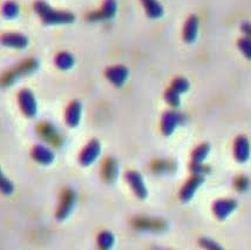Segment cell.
I'll use <instances>...</instances> for the list:
<instances>
[{
    "instance_id": "cell-12",
    "label": "cell",
    "mask_w": 251,
    "mask_h": 250,
    "mask_svg": "<svg viewBox=\"0 0 251 250\" xmlns=\"http://www.w3.org/2000/svg\"><path fill=\"white\" fill-rule=\"evenodd\" d=\"M75 193L73 190L67 189L62 195V200H61V204L59 207L58 213H56V217L59 220H64L70 215L71 210L73 209L74 203H75Z\"/></svg>"
},
{
    "instance_id": "cell-2",
    "label": "cell",
    "mask_w": 251,
    "mask_h": 250,
    "mask_svg": "<svg viewBox=\"0 0 251 250\" xmlns=\"http://www.w3.org/2000/svg\"><path fill=\"white\" fill-rule=\"evenodd\" d=\"M19 100V106L22 108L24 114L27 118H34L38 112L37 100H35L34 95L29 89H23L18 97Z\"/></svg>"
},
{
    "instance_id": "cell-10",
    "label": "cell",
    "mask_w": 251,
    "mask_h": 250,
    "mask_svg": "<svg viewBox=\"0 0 251 250\" xmlns=\"http://www.w3.org/2000/svg\"><path fill=\"white\" fill-rule=\"evenodd\" d=\"M234 155L238 162L243 163L249 160L250 156V144L246 136H238L235 140Z\"/></svg>"
},
{
    "instance_id": "cell-6",
    "label": "cell",
    "mask_w": 251,
    "mask_h": 250,
    "mask_svg": "<svg viewBox=\"0 0 251 250\" xmlns=\"http://www.w3.org/2000/svg\"><path fill=\"white\" fill-rule=\"evenodd\" d=\"M128 75H129V71L126 66L122 65H116V66H112L107 68L106 71V76L113 85L116 87H121L122 85L126 82Z\"/></svg>"
},
{
    "instance_id": "cell-28",
    "label": "cell",
    "mask_w": 251,
    "mask_h": 250,
    "mask_svg": "<svg viewBox=\"0 0 251 250\" xmlns=\"http://www.w3.org/2000/svg\"><path fill=\"white\" fill-rule=\"evenodd\" d=\"M249 187V181L247 177H240L236 181V188L240 190H246Z\"/></svg>"
},
{
    "instance_id": "cell-24",
    "label": "cell",
    "mask_w": 251,
    "mask_h": 250,
    "mask_svg": "<svg viewBox=\"0 0 251 250\" xmlns=\"http://www.w3.org/2000/svg\"><path fill=\"white\" fill-rule=\"evenodd\" d=\"M113 243H114V237L108 231H104V233L99 236V246L101 247V249L109 250L110 247L113 246Z\"/></svg>"
},
{
    "instance_id": "cell-14",
    "label": "cell",
    "mask_w": 251,
    "mask_h": 250,
    "mask_svg": "<svg viewBox=\"0 0 251 250\" xmlns=\"http://www.w3.org/2000/svg\"><path fill=\"white\" fill-rule=\"evenodd\" d=\"M82 114V106L79 101H73L66 111V124L74 128L80 124Z\"/></svg>"
},
{
    "instance_id": "cell-9",
    "label": "cell",
    "mask_w": 251,
    "mask_h": 250,
    "mask_svg": "<svg viewBox=\"0 0 251 250\" xmlns=\"http://www.w3.org/2000/svg\"><path fill=\"white\" fill-rule=\"evenodd\" d=\"M203 182H204V176H201V175H194V176L184 184L183 188L181 189V200L183 202L190 201L191 199L194 198V195H195L196 190L200 188V186H201Z\"/></svg>"
},
{
    "instance_id": "cell-21",
    "label": "cell",
    "mask_w": 251,
    "mask_h": 250,
    "mask_svg": "<svg viewBox=\"0 0 251 250\" xmlns=\"http://www.w3.org/2000/svg\"><path fill=\"white\" fill-rule=\"evenodd\" d=\"M180 95H181L180 93H177L175 89H173L172 87H170L168 91L166 92V94H164V99H166L167 102H168V105L176 108V107L180 106V103H181Z\"/></svg>"
},
{
    "instance_id": "cell-18",
    "label": "cell",
    "mask_w": 251,
    "mask_h": 250,
    "mask_svg": "<svg viewBox=\"0 0 251 250\" xmlns=\"http://www.w3.org/2000/svg\"><path fill=\"white\" fill-rule=\"evenodd\" d=\"M102 173H103L104 180L106 181H108V182H113V181H115V178L118 177L119 167L114 159H108L103 163Z\"/></svg>"
},
{
    "instance_id": "cell-8",
    "label": "cell",
    "mask_w": 251,
    "mask_h": 250,
    "mask_svg": "<svg viewBox=\"0 0 251 250\" xmlns=\"http://www.w3.org/2000/svg\"><path fill=\"white\" fill-rule=\"evenodd\" d=\"M237 208V202L232 199H222V200L216 201L213 206V210L216 217L220 220L226 219L230 214Z\"/></svg>"
},
{
    "instance_id": "cell-29",
    "label": "cell",
    "mask_w": 251,
    "mask_h": 250,
    "mask_svg": "<svg viewBox=\"0 0 251 250\" xmlns=\"http://www.w3.org/2000/svg\"><path fill=\"white\" fill-rule=\"evenodd\" d=\"M241 29L244 35L248 38H251V23L250 22H243L241 25Z\"/></svg>"
},
{
    "instance_id": "cell-23",
    "label": "cell",
    "mask_w": 251,
    "mask_h": 250,
    "mask_svg": "<svg viewBox=\"0 0 251 250\" xmlns=\"http://www.w3.org/2000/svg\"><path fill=\"white\" fill-rule=\"evenodd\" d=\"M190 83L186 78H176L174 79V81L172 83V88L175 89L177 93L183 94L189 89Z\"/></svg>"
},
{
    "instance_id": "cell-17",
    "label": "cell",
    "mask_w": 251,
    "mask_h": 250,
    "mask_svg": "<svg viewBox=\"0 0 251 250\" xmlns=\"http://www.w3.org/2000/svg\"><path fill=\"white\" fill-rule=\"evenodd\" d=\"M55 66L59 68V70L67 71L71 70L72 67L74 66V62H75V59L74 56L68 52H60L55 55L54 59Z\"/></svg>"
},
{
    "instance_id": "cell-16",
    "label": "cell",
    "mask_w": 251,
    "mask_h": 250,
    "mask_svg": "<svg viewBox=\"0 0 251 250\" xmlns=\"http://www.w3.org/2000/svg\"><path fill=\"white\" fill-rule=\"evenodd\" d=\"M146 13L151 19H158L163 16V6L158 2V0H141Z\"/></svg>"
},
{
    "instance_id": "cell-4",
    "label": "cell",
    "mask_w": 251,
    "mask_h": 250,
    "mask_svg": "<svg viewBox=\"0 0 251 250\" xmlns=\"http://www.w3.org/2000/svg\"><path fill=\"white\" fill-rule=\"evenodd\" d=\"M101 153V145L98 140H92L89 144L83 148L81 154H80L79 161L83 167L91 166L95 162Z\"/></svg>"
},
{
    "instance_id": "cell-1",
    "label": "cell",
    "mask_w": 251,
    "mask_h": 250,
    "mask_svg": "<svg viewBox=\"0 0 251 250\" xmlns=\"http://www.w3.org/2000/svg\"><path fill=\"white\" fill-rule=\"evenodd\" d=\"M33 7H34L35 13L40 17V19L46 25H66V24L74 23L75 20L73 13L67 11L54 10L44 0H37Z\"/></svg>"
},
{
    "instance_id": "cell-25",
    "label": "cell",
    "mask_w": 251,
    "mask_h": 250,
    "mask_svg": "<svg viewBox=\"0 0 251 250\" xmlns=\"http://www.w3.org/2000/svg\"><path fill=\"white\" fill-rule=\"evenodd\" d=\"M202 247H204L207 250H224L220 245H217L216 242H214L213 240L210 239H202L200 241Z\"/></svg>"
},
{
    "instance_id": "cell-3",
    "label": "cell",
    "mask_w": 251,
    "mask_h": 250,
    "mask_svg": "<svg viewBox=\"0 0 251 250\" xmlns=\"http://www.w3.org/2000/svg\"><path fill=\"white\" fill-rule=\"evenodd\" d=\"M118 12V2L116 0H104L100 11L91 12L87 16L89 22H101V20H109L115 17Z\"/></svg>"
},
{
    "instance_id": "cell-7",
    "label": "cell",
    "mask_w": 251,
    "mask_h": 250,
    "mask_svg": "<svg viewBox=\"0 0 251 250\" xmlns=\"http://www.w3.org/2000/svg\"><path fill=\"white\" fill-rule=\"evenodd\" d=\"M180 123L181 115L178 114L177 112H166L162 117V121H161V129H162V133L166 136L172 135Z\"/></svg>"
},
{
    "instance_id": "cell-13",
    "label": "cell",
    "mask_w": 251,
    "mask_h": 250,
    "mask_svg": "<svg viewBox=\"0 0 251 250\" xmlns=\"http://www.w3.org/2000/svg\"><path fill=\"white\" fill-rule=\"evenodd\" d=\"M200 19L196 16H190L184 24L183 28V40L187 44H193L199 35Z\"/></svg>"
},
{
    "instance_id": "cell-5",
    "label": "cell",
    "mask_w": 251,
    "mask_h": 250,
    "mask_svg": "<svg viewBox=\"0 0 251 250\" xmlns=\"http://www.w3.org/2000/svg\"><path fill=\"white\" fill-rule=\"evenodd\" d=\"M126 178H127L128 183L130 184L131 189L134 190L136 196H139L140 199L147 198L148 190L146 188L145 182H143L142 175L139 172L135 171H129L126 174Z\"/></svg>"
},
{
    "instance_id": "cell-27",
    "label": "cell",
    "mask_w": 251,
    "mask_h": 250,
    "mask_svg": "<svg viewBox=\"0 0 251 250\" xmlns=\"http://www.w3.org/2000/svg\"><path fill=\"white\" fill-rule=\"evenodd\" d=\"M1 192L6 195L11 194V193L13 192V184H12L10 180H7V178L4 176L1 177Z\"/></svg>"
},
{
    "instance_id": "cell-26",
    "label": "cell",
    "mask_w": 251,
    "mask_h": 250,
    "mask_svg": "<svg viewBox=\"0 0 251 250\" xmlns=\"http://www.w3.org/2000/svg\"><path fill=\"white\" fill-rule=\"evenodd\" d=\"M191 172L194 173V175H201V176H204L205 173L208 172V168L203 166V163H193V165H191Z\"/></svg>"
},
{
    "instance_id": "cell-11",
    "label": "cell",
    "mask_w": 251,
    "mask_h": 250,
    "mask_svg": "<svg viewBox=\"0 0 251 250\" xmlns=\"http://www.w3.org/2000/svg\"><path fill=\"white\" fill-rule=\"evenodd\" d=\"M1 44L11 49L24 50L28 46V39L22 33H6L2 35Z\"/></svg>"
},
{
    "instance_id": "cell-15",
    "label": "cell",
    "mask_w": 251,
    "mask_h": 250,
    "mask_svg": "<svg viewBox=\"0 0 251 250\" xmlns=\"http://www.w3.org/2000/svg\"><path fill=\"white\" fill-rule=\"evenodd\" d=\"M32 156L35 161L41 163V165H50L54 161V153L50 150L49 147L38 145L33 148Z\"/></svg>"
},
{
    "instance_id": "cell-20",
    "label": "cell",
    "mask_w": 251,
    "mask_h": 250,
    "mask_svg": "<svg viewBox=\"0 0 251 250\" xmlns=\"http://www.w3.org/2000/svg\"><path fill=\"white\" fill-rule=\"evenodd\" d=\"M209 151H210V146H209L208 144L200 145L199 147H197L196 150L193 151V155H191L193 163L204 162V160L207 159V156L209 155Z\"/></svg>"
},
{
    "instance_id": "cell-22",
    "label": "cell",
    "mask_w": 251,
    "mask_h": 250,
    "mask_svg": "<svg viewBox=\"0 0 251 250\" xmlns=\"http://www.w3.org/2000/svg\"><path fill=\"white\" fill-rule=\"evenodd\" d=\"M237 46L242 52V54L246 56L248 60H251V38H241V39L238 40Z\"/></svg>"
},
{
    "instance_id": "cell-19",
    "label": "cell",
    "mask_w": 251,
    "mask_h": 250,
    "mask_svg": "<svg viewBox=\"0 0 251 250\" xmlns=\"http://www.w3.org/2000/svg\"><path fill=\"white\" fill-rule=\"evenodd\" d=\"M20 7L19 5L17 4L13 0H8L6 1L4 5H2V16H4L6 19H16V18L19 16Z\"/></svg>"
}]
</instances>
